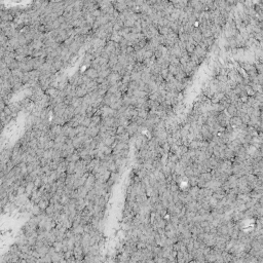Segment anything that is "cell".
<instances>
[{"label": "cell", "mask_w": 263, "mask_h": 263, "mask_svg": "<svg viewBox=\"0 0 263 263\" xmlns=\"http://www.w3.org/2000/svg\"><path fill=\"white\" fill-rule=\"evenodd\" d=\"M96 182H97L96 176H95L94 174H89V176L87 177V179H86V184H84V187H86V188L89 191V190L94 189Z\"/></svg>", "instance_id": "cell-1"}, {"label": "cell", "mask_w": 263, "mask_h": 263, "mask_svg": "<svg viewBox=\"0 0 263 263\" xmlns=\"http://www.w3.org/2000/svg\"><path fill=\"white\" fill-rule=\"evenodd\" d=\"M139 131V126L136 124V122H130V124L127 127V133L130 135V137H134L135 134Z\"/></svg>", "instance_id": "cell-2"}, {"label": "cell", "mask_w": 263, "mask_h": 263, "mask_svg": "<svg viewBox=\"0 0 263 263\" xmlns=\"http://www.w3.org/2000/svg\"><path fill=\"white\" fill-rule=\"evenodd\" d=\"M84 74H86V76L89 77V79H92V80H97V78L99 77V71L96 70L95 68H92V67H89V68L86 71V73H84Z\"/></svg>", "instance_id": "cell-3"}, {"label": "cell", "mask_w": 263, "mask_h": 263, "mask_svg": "<svg viewBox=\"0 0 263 263\" xmlns=\"http://www.w3.org/2000/svg\"><path fill=\"white\" fill-rule=\"evenodd\" d=\"M113 6L115 8V11H117L119 14L124 12V11L127 9V5L126 3V1H117V2H113Z\"/></svg>", "instance_id": "cell-4"}, {"label": "cell", "mask_w": 263, "mask_h": 263, "mask_svg": "<svg viewBox=\"0 0 263 263\" xmlns=\"http://www.w3.org/2000/svg\"><path fill=\"white\" fill-rule=\"evenodd\" d=\"M59 94H60L59 89H55V87H52V86L45 91V95L49 97V99H55V98H57L58 96H59Z\"/></svg>", "instance_id": "cell-5"}, {"label": "cell", "mask_w": 263, "mask_h": 263, "mask_svg": "<svg viewBox=\"0 0 263 263\" xmlns=\"http://www.w3.org/2000/svg\"><path fill=\"white\" fill-rule=\"evenodd\" d=\"M87 94H89V92H87V91H86V86H77L75 97H77V98H83V97H86Z\"/></svg>", "instance_id": "cell-6"}, {"label": "cell", "mask_w": 263, "mask_h": 263, "mask_svg": "<svg viewBox=\"0 0 263 263\" xmlns=\"http://www.w3.org/2000/svg\"><path fill=\"white\" fill-rule=\"evenodd\" d=\"M130 140H131V137L127 133H124V134L121 135H116V141L120 142V143H129Z\"/></svg>", "instance_id": "cell-7"}, {"label": "cell", "mask_w": 263, "mask_h": 263, "mask_svg": "<svg viewBox=\"0 0 263 263\" xmlns=\"http://www.w3.org/2000/svg\"><path fill=\"white\" fill-rule=\"evenodd\" d=\"M65 124H66V120L64 119L63 116H54V118H52V126L63 127V126H65Z\"/></svg>", "instance_id": "cell-8"}, {"label": "cell", "mask_w": 263, "mask_h": 263, "mask_svg": "<svg viewBox=\"0 0 263 263\" xmlns=\"http://www.w3.org/2000/svg\"><path fill=\"white\" fill-rule=\"evenodd\" d=\"M81 47H82L81 44H79L78 42H76L74 40V42L68 47V49H69V51H70V52H71L72 55H77V52L80 51V49H81Z\"/></svg>", "instance_id": "cell-9"}, {"label": "cell", "mask_w": 263, "mask_h": 263, "mask_svg": "<svg viewBox=\"0 0 263 263\" xmlns=\"http://www.w3.org/2000/svg\"><path fill=\"white\" fill-rule=\"evenodd\" d=\"M8 46H11L14 52H16L20 46H21V45H20V42H19V39H17V38H11V39H9V41H8Z\"/></svg>", "instance_id": "cell-10"}, {"label": "cell", "mask_w": 263, "mask_h": 263, "mask_svg": "<svg viewBox=\"0 0 263 263\" xmlns=\"http://www.w3.org/2000/svg\"><path fill=\"white\" fill-rule=\"evenodd\" d=\"M49 202H51V200L47 199H42L38 202V206L40 207V209H41L42 211H45V210L47 209V207L49 206Z\"/></svg>", "instance_id": "cell-11"}, {"label": "cell", "mask_w": 263, "mask_h": 263, "mask_svg": "<svg viewBox=\"0 0 263 263\" xmlns=\"http://www.w3.org/2000/svg\"><path fill=\"white\" fill-rule=\"evenodd\" d=\"M76 171V162H69L67 167V175H73Z\"/></svg>", "instance_id": "cell-12"}, {"label": "cell", "mask_w": 263, "mask_h": 263, "mask_svg": "<svg viewBox=\"0 0 263 263\" xmlns=\"http://www.w3.org/2000/svg\"><path fill=\"white\" fill-rule=\"evenodd\" d=\"M66 160L68 162H77L78 160H80V156H79V154L77 153V152H74L73 154L69 155V156L66 158Z\"/></svg>", "instance_id": "cell-13"}, {"label": "cell", "mask_w": 263, "mask_h": 263, "mask_svg": "<svg viewBox=\"0 0 263 263\" xmlns=\"http://www.w3.org/2000/svg\"><path fill=\"white\" fill-rule=\"evenodd\" d=\"M42 210L40 209V207L38 206V205H36V206H33L31 209V213L33 214V216H39V215L42 214Z\"/></svg>", "instance_id": "cell-14"}, {"label": "cell", "mask_w": 263, "mask_h": 263, "mask_svg": "<svg viewBox=\"0 0 263 263\" xmlns=\"http://www.w3.org/2000/svg\"><path fill=\"white\" fill-rule=\"evenodd\" d=\"M52 246H54V249L56 250L57 253L63 252V243L62 242H56Z\"/></svg>", "instance_id": "cell-15"}, {"label": "cell", "mask_w": 263, "mask_h": 263, "mask_svg": "<svg viewBox=\"0 0 263 263\" xmlns=\"http://www.w3.org/2000/svg\"><path fill=\"white\" fill-rule=\"evenodd\" d=\"M81 126L82 127H91V117H87V116H86V118L83 119V121H82V124H81Z\"/></svg>", "instance_id": "cell-16"}, {"label": "cell", "mask_w": 263, "mask_h": 263, "mask_svg": "<svg viewBox=\"0 0 263 263\" xmlns=\"http://www.w3.org/2000/svg\"><path fill=\"white\" fill-rule=\"evenodd\" d=\"M131 81H132L131 75H124V76H122V79H121V82H122V83H124V84H129Z\"/></svg>", "instance_id": "cell-17"}, {"label": "cell", "mask_w": 263, "mask_h": 263, "mask_svg": "<svg viewBox=\"0 0 263 263\" xmlns=\"http://www.w3.org/2000/svg\"><path fill=\"white\" fill-rule=\"evenodd\" d=\"M124 133H127V127H126L119 126L116 129V135H121V134H124Z\"/></svg>", "instance_id": "cell-18"}]
</instances>
